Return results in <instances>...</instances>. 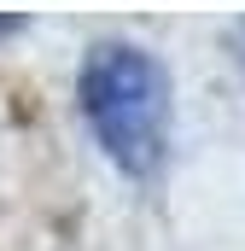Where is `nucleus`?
Here are the masks:
<instances>
[{
  "mask_svg": "<svg viewBox=\"0 0 245 251\" xmlns=\"http://www.w3.org/2000/svg\"><path fill=\"white\" fill-rule=\"evenodd\" d=\"M76 105L94 146L128 181H146L170 158V76L140 41H94L76 70Z\"/></svg>",
  "mask_w": 245,
  "mask_h": 251,
  "instance_id": "1",
  "label": "nucleus"
},
{
  "mask_svg": "<svg viewBox=\"0 0 245 251\" xmlns=\"http://www.w3.org/2000/svg\"><path fill=\"white\" fill-rule=\"evenodd\" d=\"M6 29H18V18H0V35H6Z\"/></svg>",
  "mask_w": 245,
  "mask_h": 251,
  "instance_id": "2",
  "label": "nucleus"
}]
</instances>
